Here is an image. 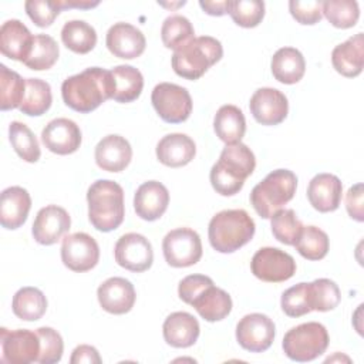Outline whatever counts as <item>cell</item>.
Wrapping results in <instances>:
<instances>
[{
	"label": "cell",
	"instance_id": "obj_1",
	"mask_svg": "<svg viewBox=\"0 0 364 364\" xmlns=\"http://www.w3.org/2000/svg\"><path fill=\"white\" fill-rule=\"evenodd\" d=\"M61 95L67 107L88 114L112 97L111 73L100 67L85 68L63 81Z\"/></svg>",
	"mask_w": 364,
	"mask_h": 364
},
{
	"label": "cell",
	"instance_id": "obj_2",
	"mask_svg": "<svg viewBox=\"0 0 364 364\" xmlns=\"http://www.w3.org/2000/svg\"><path fill=\"white\" fill-rule=\"evenodd\" d=\"M256 166V158L252 149L243 142L226 145L218 162L212 166L209 179L212 188L222 196L236 195L245 185Z\"/></svg>",
	"mask_w": 364,
	"mask_h": 364
},
{
	"label": "cell",
	"instance_id": "obj_3",
	"mask_svg": "<svg viewBox=\"0 0 364 364\" xmlns=\"http://www.w3.org/2000/svg\"><path fill=\"white\" fill-rule=\"evenodd\" d=\"M88 220L100 232L115 230L125 216L124 189L111 179H98L87 191Z\"/></svg>",
	"mask_w": 364,
	"mask_h": 364
},
{
	"label": "cell",
	"instance_id": "obj_4",
	"mask_svg": "<svg viewBox=\"0 0 364 364\" xmlns=\"http://www.w3.org/2000/svg\"><path fill=\"white\" fill-rule=\"evenodd\" d=\"M256 226L243 209H226L216 213L208 228L210 246L219 253H233L249 243Z\"/></svg>",
	"mask_w": 364,
	"mask_h": 364
},
{
	"label": "cell",
	"instance_id": "obj_5",
	"mask_svg": "<svg viewBox=\"0 0 364 364\" xmlns=\"http://www.w3.org/2000/svg\"><path fill=\"white\" fill-rule=\"evenodd\" d=\"M223 55L219 40L210 36L195 37L173 51L171 64L179 77L185 80L200 78Z\"/></svg>",
	"mask_w": 364,
	"mask_h": 364
},
{
	"label": "cell",
	"instance_id": "obj_6",
	"mask_svg": "<svg viewBox=\"0 0 364 364\" xmlns=\"http://www.w3.org/2000/svg\"><path fill=\"white\" fill-rule=\"evenodd\" d=\"M297 188V176L289 169L272 171L250 192V203L263 219H270L289 203Z\"/></svg>",
	"mask_w": 364,
	"mask_h": 364
},
{
	"label": "cell",
	"instance_id": "obj_7",
	"mask_svg": "<svg viewBox=\"0 0 364 364\" xmlns=\"http://www.w3.org/2000/svg\"><path fill=\"white\" fill-rule=\"evenodd\" d=\"M327 328L317 321H309L290 328L283 337L284 354L297 363L313 361L328 347Z\"/></svg>",
	"mask_w": 364,
	"mask_h": 364
},
{
	"label": "cell",
	"instance_id": "obj_8",
	"mask_svg": "<svg viewBox=\"0 0 364 364\" xmlns=\"http://www.w3.org/2000/svg\"><path fill=\"white\" fill-rule=\"evenodd\" d=\"M151 102L168 124H179L189 118L192 112V98L185 87L172 82H159L154 87Z\"/></svg>",
	"mask_w": 364,
	"mask_h": 364
},
{
	"label": "cell",
	"instance_id": "obj_9",
	"mask_svg": "<svg viewBox=\"0 0 364 364\" xmlns=\"http://www.w3.org/2000/svg\"><path fill=\"white\" fill-rule=\"evenodd\" d=\"M162 252L172 267H189L202 257V242L198 232L191 228H176L162 240Z\"/></svg>",
	"mask_w": 364,
	"mask_h": 364
},
{
	"label": "cell",
	"instance_id": "obj_10",
	"mask_svg": "<svg viewBox=\"0 0 364 364\" xmlns=\"http://www.w3.org/2000/svg\"><path fill=\"white\" fill-rule=\"evenodd\" d=\"M252 273L262 282L280 283L286 282L296 273L293 256L277 247L259 249L250 262Z\"/></svg>",
	"mask_w": 364,
	"mask_h": 364
},
{
	"label": "cell",
	"instance_id": "obj_11",
	"mask_svg": "<svg viewBox=\"0 0 364 364\" xmlns=\"http://www.w3.org/2000/svg\"><path fill=\"white\" fill-rule=\"evenodd\" d=\"M1 361L9 364H30L38 361L40 337L37 331L27 328L0 330Z\"/></svg>",
	"mask_w": 364,
	"mask_h": 364
},
{
	"label": "cell",
	"instance_id": "obj_12",
	"mask_svg": "<svg viewBox=\"0 0 364 364\" xmlns=\"http://www.w3.org/2000/svg\"><path fill=\"white\" fill-rule=\"evenodd\" d=\"M276 334L273 320L262 313H250L243 316L236 326V340L239 346L250 353L266 351Z\"/></svg>",
	"mask_w": 364,
	"mask_h": 364
},
{
	"label": "cell",
	"instance_id": "obj_13",
	"mask_svg": "<svg viewBox=\"0 0 364 364\" xmlns=\"http://www.w3.org/2000/svg\"><path fill=\"white\" fill-rule=\"evenodd\" d=\"M61 260L73 272L82 273L97 266L100 247L97 240L84 232L64 236L61 245Z\"/></svg>",
	"mask_w": 364,
	"mask_h": 364
},
{
	"label": "cell",
	"instance_id": "obj_14",
	"mask_svg": "<svg viewBox=\"0 0 364 364\" xmlns=\"http://www.w3.org/2000/svg\"><path fill=\"white\" fill-rule=\"evenodd\" d=\"M115 262L135 273H142L152 266L154 252L151 242L139 233H125L122 235L114 247Z\"/></svg>",
	"mask_w": 364,
	"mask_h": 364
},
{
	"label": "cell",
	"instance_id": "obj_15",
	"mask_svg": "<svg viewBox=\"0 0 364 364\" xmlns=\"http://www.w3.org/2000/svg\"><path fill=\"white\" fill-rule=\"evenodd\" d=\"M71 218L68 212L57 205H47L37 212L31 233L37 243L50 246L68 233Z\"/></svg>",
	"mask_w": 364,
	"mask_h": 364
},
{
	"label": "cell",
	"instance_id": "obj_16",
	"mask_svg": "<svg viewBox=\"0 0 364 364\" xmlns=\"http://www.w3.org/2000/svg\"><path fill=\"white\" fill-rule=\"evenodd\" d=\"M249 108L259 124L277 125L287 117L289 102L282 91L272 87H263L255 91Z\"/></svg>",
	"mask_w": 364,
	"mask_h": 364
},
{
	"label": "cell",
	"instance_id": "obj_17",
	"mask_svg": "<svg viewBox=\"0 0 364 364\" xmlns=\"http://www.w3.org/2000/svg\"><path fill=\"white\" fill-rule=\"evenodd\" d=\"M80 127L68 118H55L50 121L41 131L44 146L57 155H70L81 145Z\"/></svg>",
	"mask_w": 364,
	"mask_h": 364
},
{
	"label": "cell",
	"instance_id": "obj_18",
	"mask_svg": "<svg viewBox=\"0 0 364 364\" xmlns=\"http://www.w3.org/2000/svg\"><path fill=\"white\" fill-rule=\"evenodd\" d=\"M107 48L118 58L132 60L145 51L146 40L139 28L129 23H115L107 31Z\"/></svg>",
	"mask_w": 364,
	"mask_h": 364
},
{
	"label": "cell",
	"instance_id": "obj_19",
	"mask_svg": "<svg viewBox=\"0 0 364 364\" xmlns=\"http://www.w3.org/2000/svg\"><path fill=\"white\" fill-rule=\"evenodd\" d=\"M98 303L107 313L125 314L135 304L134 284L124 277H109L97 290Z\"/></svg>",
	"mask_w": 364,
	"mask_h": 364
},
{
	"label": "cell",
	"instance_id": "obj_20",
	"mask_svg": "<svg viewBox=\"0 0 364 364\" xmlns=\"http://www.w3.org/2000/svg\"><path fill=\"white\" fill-rule=\"evenodd\" d=\"M169 205V192L166 186L158 181H148L138 186L134 196V208L136 215L148 222L159 219Z\"/></svg>",
	"mask_w": 364,
	"mask_h": 364
},
{
	"label": "cell",
	"instance_id": "obj_21",
	"mask_svg": "<svg viewBox=\"0 0 364 364\" xmlns=\"http://www.w3.org/2000/svg\"><path fill=\"white\" fill-rule=\"evenodd\" d=\"M341 196L343 183L333 173H317L309 182L307 199L318 212H334L340 206Z\"/></svg>",
	"mask_w": 364,
	"mask_h": 364
},
{
	"label": "cell",
	"instance_id": "obj_22",
	"mask_svg": "<svg viewBox=\"0 0 364 364\" xmlns=\"http://www.w3.org/2000/svg\"><path fill=\"white\" fill-rule=\"evenodd\" d=\"M94 156L97 165L102 171L121 172L132 159V148L124 136L111 134L97 144Z\"/></svg>",
	"mask_w": 364,
	"mask_h": 364
},
{
	"label": "cell",
	"instance_id": "obj_23",
	"mask_svg": "<svg viewBox=\"0 0 364 364\" xmlns=\"http://www.w3.org/2000/svg\"><path fill=\"white\" fill-rule=\"evenodd\" d=\"M31 208L30 193L21 186H9L0 196V223L4 229L14 230L27 220Z\"/></svg>",
	"mask_w": 364,
	"mask_h": 364
},
{
	"label": "cell",
	"instance_id": "obj_24",
	"mask_svg": "<svg viewBox=\"0 0 364 364\" xmlns=\"http://www.w3.org/2000/svg\"><path fill=\"white\" fill-rule=\"evenodd\" d=\"M34 36L16 18L7 20L0 28V51L4 57L24 63L31 51Z\"/></svg>",
	"mask_w": 364,
	"mask_h": 364
},
{
	"label": "cell",
	"instance_id": "obj_25",
	"mask_svg": "<svg viewBox=\"0 0 364 364\" xmlns=\"http://www.w3.org/2000/svg\"><path fill=\"white\" fill-rule=\"evenodd\" d=\"M158 161L169 168H181L188 165L195 154L196 145L191 136L181 132H173L162 136L156 144Z\"/></svg>",
	"mask_w": 364,
	"mask_h": 364
},
{
	"label": "cell",
	"instance_id": "obj_26",
	"mask_svg": "<svg viewBox=\"0 0 364 364\" xmlns=\"http://www.w3.org/2000/svg\"><path fill=\"white\" fill-rule=\"evenodd\" d=\"M200 333L198 320L186 311L171 313L162 326L164 340L175 348H186L196 343Z\"/></svg>",
	"mask_w": 364,
	"mask_h": 364
},
{
	"label": "cell",
	"instance_id": "obj_27",
	"mask_svg": "<svg viewBox=\"0 0 364 364\" xmlns=\"http://www.w3.org/2000/svg\"><path fill=\"white\" fill-rule=\"evenodd\" d=\"M331 64L338 74L347 78L360 75L364 67L363 33H357L344 43L336 46L331 51Z\"/></svg>",
	"mask_w": 364,
	"mask_h": 364
},
{
	"label": "cell",
	"instance_id": "obj_28",
	"mask_svg": "<svg viewBox=\"0 0 364 364\" xmlns=\"http://www.w3.org/2000/svg\"><path fill=\"white\" fill-rule=\"evenodd\" d=\"M192 307L206 321H220L232 311V299L228 291L216 287L215 283L206 286L192 300Z\"/></svg>",
	"mask_w": 364,
	"mask_h": 364
},
{
	"label": "cell",
	"instance_id": "obj_29",
	"mask_svg": "<svg viewBox=\"0 0 364 364\" xmlns=\"http://www.w3.org/2000/svg\"><path fill=\"white\" fill-rule=\"evenodd\" d=\"M111 73V84H112V97L111 100L117 102H132L135 101L144 88V77L141 71L132 65H117Z\"/></svg>",
	"mask_w": 364,
	"mask_h": 364
},
{
	"label": "cell",
	"instance_id": "obj_30",
	"mask_svg": "<svg viewBox=\"0 0 364 364\" xmlns=\"http://www.w3.org/2000/svg\"><path fill=\"white\" fill-rule=\"evenodd\" d=\"M273 77L282 84L299 82L306 71V61L303 54L294 47L279 48L270 63Z\"/></svg>",
	"mask_w": 364,
	"mask_h": 364
},
{
	"label": "cell",
	"instance_id": "obj_31",
	"mask_svg": "<svg viewBox=\"0 0 364 364\" xmlns=\"http://www.w3.org/2000/svg\"><path fill=\"white\" fill-rule=\"evenodd\" d=\"M216 136L226 145L240 142L246 132V119L242 109L236 105H222L213 118Z\"/></svg>",
	"mask_w": 364,
	"mask_h": 364
},
{
	"label": "cell",
	"instance_id": "obj_32",
	"mask_svg": "<svg viewBox=\"0 0 364 364\" xmlns=\"http://www.w3.org/2000/svg\"><path fill=\"white\" fill-rule=\"evenodd\" d=\"M11 309L14 316L20 320L36 321L44 316L47 310V299L40 289L26 286L18 289L13 296Z\"/></svg>",
	"mask_w": 364,
	"mask_h": 364
},
{
	"label": "cell",
	"instance_id": "obj_33",
	"mask_svg": "<svg viewBox=\"0 0 364 364\" xmlns=\"http://www.w3.org/2000/svg\"><path fill=\"white\" fill-rule=\"evenodd\" d=\"M61 40L73 53L87 54L97 44V31L84 20H70L61 28Z\"/></svg>",
	"mask_w": 364,
	"mask_h": 364
},
{
	"label": "cell",
	"instance_id": "obj_34",
	"mask_svg": "<svg viewBox=\"0 0 364 364\" xmlns=\"http://www.w3.org/2000/svg\"><path fill=\"white\" fill-rule=\"evenodd\" d=\"M51 101V87L47 81L40 78H27L26 94L18 109L26 115L40 117L50 109Z\"/></svg>",
	"mask_w": 364,
	"mask_h": 364
},
{
	"label": "cell",
	"instance_id": "obj_35",
	"mask_svg": "<svg viewBox=\"0 0 364 364\" xmlns=\"http://www.w3.org/2000/svg\"><path fill=\"white\" fill-rule=\"evenodd\" d=\"M9 139L16 154L26 162L34 164L40 159L41 151L33 131L20 121H13L9 125Z\"/></svg>",
	"mask_w": 364,
	"mask_h": 364
},
{
	"label": "cell",
	"instance_id": "obj_36",
	"mask_svg": "<svg viewBox=\"0 0 364 364\" xmlns=\"http://www.w3.org/2000/svg\"><path fill=\"white\" fill-rule=\"evenodd\" d=\"M26 94V80L4 64H0V108L1 111L20 108Z\"/></svg>",
	"mask_w": 364,
	"mask_h": 364
},
{
	"label": "cell",
	"instance_id": "obj_37",
	"mask_svg": "<svg viewBox=\"0 0 364 364\" xmlns=\"http://www.w3.org/2000/svg\"><path fill=\"white\" fill-rule=\"evenodd\" d=\"M60 48L57 41L48 34H36L31 51L24 61L30 70L43 71L51 68L58 60Z\"/></svg>",
	"mask_w": 364,
	"mask_h": 364
},
{
	"label": "cell",
	"instance_id": "obj_38",
	"mask_svg": "<svg viewBox=\"0 0 364 364\" xmlns=\"http://www.w3.org/2000/svg\"><path fill=\"white\" fill-rule=\"evenodd\" d=\"M296 250L307 260H321L330 247L328 236L317 226H303L296 243Z\"/></svg>",
	"mask_w": 364,
	"mask_h": 364
},
{
	"label": "cell",
	"instance_id": "obj_39",
	"mask_svg": "<svg viewBox=\"0 0 364 364\" xmlns=\"http://www.w3.org/2000/svg\"><path fill=\"white\" fill-rule=\"evenodd\" d=\"M161 38L166 48H172L175 51L195 38V30L192 23L185 16L173 14L164 20L161 27Z\"/></svg>",
	"mask_w": 364,
	"mask_h": 364
},
{
	"label": "cell",
	"instance_id": "obj_40",
	"mask_svg": "<svg viewBox=\"0 0 364 364\" xmlns=\"http://www.w3.org/2000/svg\"><path fill=\"white\" fill-rule=\"evenodd\" d=\"M321 9L328 23L337 28L354 27L360 18V7L354 0H327Z\"/></svg>",
	"mask_w": 364,
	"mask_h": 364
},
{
	"label": "cell",
	"instance_id": "obj_41",
	"mask_svg": "<svg viewBox=\"0 0 364 364\" xmlns=\"http://www.w3.org/2000/svg\"><path fill=\"white\" fill-rule=\"evenodd\" d=\"M226 14L245 28L256 27L264 17V3L260 0H228Z\"/></svg>",
	"mask_w": 364,
	"mask_h": 364
},
{
	"label": "cell",
	"instance_id": "obj_42",
	"mask_svg": "<svg viewBox=\"0 0 364 364\" xmlns=\"http://www.w3.org/2000/svg\"><path fill=\"white\" fill-rule=\"evenodd\" d=\"M270 228L276 240L287 246H294L303 223L293 209H280L270 218Z\"/></svg>",
	"mask_w": 364,
	"mask_h": 364
},
{
	"label": "cell",
	"instance_id": "obj_43",
	"mask_svg": "<svg viewBox=\"0 0 364 364\" xmlns=\"http://www.w3.org/2000/svg\"><path fill=\"white\" fill-rule=\"evenodd\" d=\"M309 294L311 310L316 311L334 310L341 300L338 286L330 279H316L309 283Z\"/></svg>",
	"mask_w": 364,
	"mask_h": 364
},
{
	"label": "cell",
	"instance_id": "obj_44",
	"mask_svg": "<svg viewBox=\"0 0 364 364\" xmlns=\"http://www.w3.org/2000/svg\"><path fill=\"white\" fill-rule=\"evenodd\" d=\"M282 310L289 317H301L311 310L310 294H309V283H299L296 286L289 287L280 300Z\"/></svg>",
	"mask_w": 364,
	"mask_h": 364
},
{
	"label": "cell",
	"instance_id": "obj_45",
	"mask_svg": "<svg viewBox=\"0 0 364 364\" xmlns=\"http://www.w3.org/2000/svg\"><path fill=\"white\" fill-rule=\"evenodd\" d=\"M40 337V364H54L63 357L64 343L60 333L51 327H40L36 330Z\"/></svg>",
	"mask_w": 364,
	"mask_h": 364
},
{
	"label": "cell",
	"instance_id": "obj_46",
	"mask_svg": "<svg viewBox=\"0 0 364 364\" xmlns=\"http://www.w3.org/2000/svg\"><path fill=\"white\" fill-rule=\"evenodd\" d=\"M24 9L31 21L38 27H50L61 11L58 0H28L24 3Z\"/></svg>",
	"mask_w": 364,
	"mask_h": 364
},
{
	"label": "cell",
	"instance_id": "obj_47",
	"mask_svg": "<svg viewBox=\"0 0 364 364\" xmlns=\"http://www.w3.org/2000/svg\"><path fill=\"white\" fill-rule=\"evenodd\" d=\"M323 1L317 0H291L289 1L290 14L296 21L304 26H313L318 23L323 17Z\"/></svg>",
	"mask_w": 364,
	"mask_h": 364
},
{
	"label": "cell",
	"instance_id": "obj_48",
	"mask_svg": "<svg viewBox=\"0 0 364 364\" xmlns=\"http://www.w3.org/2000/svg\"><path fill=\"white\" fill-rule=\"evenodd\" d=\"M212 283H213V280L209 276H205V274H189V276L183 277L179 282V286H178L179 299L183 303L191 304L192 300L199 294V291L202 289H205L206 286L212 284Z\"/></svg>",
	"mask_w": 364,
	"mask_h": 364
},
{
	"label": "cell",
	"instance_id": "obj_49",
	"mask_svg": "<svg viewBox=\"0 0 364 364\" xmlns=\"http://www.w3.org/2000/svg\"><path fill=\"white\" fill-rule=\"evenodd\" d=\"M346 208L351 219L357 222L364 220V209H363V183L353 185L346 193Z\"/></svg>",
	"mask_w": 364,
	"mask_h": 364
},
{
	"label": "cell",
	"instance_id": "obj_50",
	"mask_svg": "<svg viewBox=\"0 0 364 364\" xmlns=\"http://www.w3.org/2000/svg\"><path fill=\"white\" fill-rule=\"evenodd\" d=\"M70 363L71 364H100L101 357L95 347L88 344H81L73 350Z\"/></svg>",
	"mask_w": 364,
	"mask_h": 364
},
{
	"label": "cell",
	"instance_id": "obj_51",
	"mask_svg": "<svg viewBox=\"0 0 364 364\" xmlns=\"http://www.w3.org/2000/svg\"><path fill=\"white\" fill-rule=\"evenodd\" d=\"M226 3L228 0H223V1H208V0H200L199 1V6L202 7V10L209 14V16H223L226 14Z\"/></svg>",
	"mask_w": 364,
	"mask_h": 364
},
{
	"label": "cell",
	"instance_id": "obj_52",
	"mask_svg": "<svg viewBox=\"0 0 364 364\" xmlns=\"http://www.w3.org/2000/svg\"><path fill=\"white\" fill-rule=\"evenodd\" d=\"M61 10L64 9H92L100 4V1H85V0H58Z\"/></svg>",
	"mask_w": 364,
	"mask_h": 364
}]
</instances>
